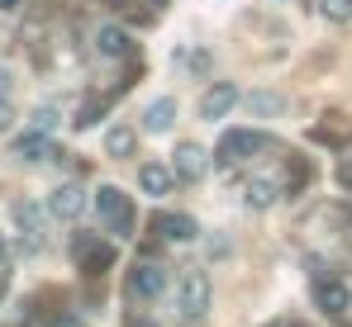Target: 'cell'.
I'll use <instances>...</instances> for the list:
<instances>
[{
    "label": "cell",
    "mask_w": 352,
    "mask_h": 327,
    "mask_svg": "<svg viewBox=\"0 0 352 327\" xmlns=\"http://www.w3.org/2000/svg\"><path fill=\"white\" fill-rule=\"evenodd\" d=\"M96 209H100V218L110 223V232H119V237H129V232H133V199H129L124 190L100 185V190H96Z\"/></svg>",
    "instance_id": "6da1fadb"
},
{
    "label": "cell",
    "mask_w": 352,
    "mask_h": 327,
    "mask_svg": "<svg viewBox=\"0 0 352 327\" xmlns=\"http://www.w3.org/2000/svg\"><path fill=\"white\" fill-rule=\"evenodd\" d=\"M257 152H267V133H257V128H234V133H224L219 138V166H234V162H248V157H257Z\"/></svg>",
    "instance_id": "7a4b0ae2"
},
{
    "label": "cell",
    "mask_w": 352,
    "mask_h": 327,
    "mask_svg": "<svg viewBox=\"0 0 352 327\" xmlns=\"http://www.w3.org/2000/svg\"><path fill=\"white\" fill-rule=\"evenodd\" d=\"M176 308L186 313V318H205L210 313V280L200 271H190L181 280V289H176Z\"/></svg>",
    "instance_id": "3957f363"
},
{
    "label": "cell",
    "mask_w": 352,
    "mask_h": 327,
    "mask_svg": "<svg viewBox=\"0 0 352 327\" xmlns=\"http://www.w3.org/2000/svg\"><path fill=\"white\" fill-rule=\"evenodd\" d=\"M72 256H76V266L86 275H105L115 266V247H105V242H96V237H76V242H72Z\"/></svg>",
    "instance_id": "277c9868"
},
{
    "label": "cell",
    "mask_w": 352,
    "mask_h": 327,
    "mask_svg": "<svg viewBox=\"0 0 352 327\" xmlns=\"http://www.w3.org/2000/svg\"><path fill=\"white\" fill-rule=\"evenodd\" d=\"M314 308H324L329 318H343L352 308V289L343 280H329V275H319L314 280Z\"/></svg>",
    "instance_id": "5b68a950"
},
{
    "label": "cell",
    "mask_w": 352,
    "mask_h": 327,
    "mask_svg": "<svg viewBox=\"0 0 352 327\" xmlns=\"http://www.w3.org/2000/svg\"><path fill=\"white\" fill-rule=\"evenodd\" d=\"M129 294L133 299H157L162 289H167V266H153V261H138L133 271H129Z\"/></svg>",
    "instance_id": "8992f818"
},
{
    "label": "cell",
    "mask_w": 352,
    "mask_h": 327,
    "mask_svg": "<svg viewBox=\"0 0 352 327\" xmlns=\"http://www.w3.org/2000/svg\"><path fill=\"white\" fill-rule=\"evenodd\" d=\"M234 105H238V86L234 81H214V86L205 90V100H200V119H205V123H219Z\"/></svg>",
    "instance_id": "52a82bcc"
},
{
    "label": "cell",
    "mask_w": 352,
    "mask_h": 327,
    "mask_svg": "<svg viewBox=\"0 0 352 327\" xmlns=\"http://www.w3.org/2000/svg\"><path fill=\"white\" fill-rule=\"evenodd\" d=\"M172 171H176V180H200V175L210 171V152L195 147V143H181V147H176Z\"/></svg>",
    "instance_id": "ba28073f"
},
{
    "label": "cell",
    "mask_w": 352,
    "mask_h": 327,
    "mask_svg": "<svg viewBox=\"0 0 352 327\" xmlns=\"http://www.w3.org/2000/svg\"><path fill=\"white\" fill-rule=\"evenodd\" d=\"M81 209H86V190L81 185H58L53 195H48V214L53 218H81Z\"/></svg>",
    "instance_id": "9c48e42d"
},
{
    "label": "cell",
    "mask_w": 352,
    "mask_h": 327,
    "mask_svg": "<svg viewBox=\"0 0 352 327\" xmlns=\"http://www.w3.org/2000/svg\"><path fill=\"white\" fill-rule=\"evenodd\" d=\"M153 232H162L167 242H190L200 228H195V218H186V214H153Z\"/></svg>",
    "instance_id": "30bf717a"
},
{
    "label": "cell",
    "mask_w": 352,
    "mask_h": 327,
    "mask_svg": "<svg viewBox=\"0 0 352 327\" xmlns=\"http://www.w3.org/2000/svg\"><path fill=\"white\" fill-rule=\"evenodd\" d=\"M172 180H176V171L172 166H157V162H148V166H138V185H143V195H167L172 190Z\"/></svg>",
    "instance_id": "8fae6325"
},
{
    "label": "cell",
    "mask_w": 352,
    "mask_h": 327,
    "mask_svg": "<svg viewBox=\"0 0 352 327\" xmlns=\"http://www.w3.org/2000/svg\"><path fill=\"white\" fill-rule=\"evenodd\" d=\"M14 157H19V162H43V157H53V143H48V133H43V128H34V133L14 138Z\"/></svg>",
    "instance_id": "7c38bea8"
},
{
    "label": "cell",
    "mask_w": 352,
    "mask_h": 327,
    "mask_svg": "<svg viewBox=\"0 0 352 327\" xmlns=\"http://www.w3.org/2000/svg\"><path fill=\"white\" fill-rule=\"evenodd\" d=\"M172 123H176V100H172V95L153 100V105H148V114H143V128H148V133H167Z\"/></svg>",
    "instance_id": "4fadbf2b"
},
{
    "label": "cell",
    "mask_w": 352,
    "mask_h": 327,
    "mask_svg": "<svg viewBox=\"0 0 352 327\" xmlns=\"http://www.w3.org/2000/svg\"><path fill=\"white\" fill-rule=\"evenodd\" d=\"M96 48H100V57H129V53H133L129 34H124V29H115V24H105V29L96 34Z\"/></svg>",
    "instance_id": "5bb4252c"
},
{
    "label": "cell",
    "mask_w": 352,
    "mask_h": 327,
    "mask_svg": "<svg viewBox=\"0 0 352 327\" xmlns=\"http://www.w3.org/2000/svg\"><path fill=\"white\" fill-rule=\"evenodd\" d=\"M276 195H281L276 180H248V204H252V209H272Z\"/></svg>",
    "instance_id": "9a60e30c"
},
{
    "label": "cell",
    "mask_w": 352,
    "mask_h": 327,
    "mask_svg": "<svg viewBox=\"0 0 352 327\" xmlns=\"http://www.w3.org/2000/svg\"><path fill=\"white\" fill-rule=\"evenodd\" d=\"M133 143H138L133 128H110V133H105V152H110V157H129Z\"/></svg>",
    "instance_id": "2e32d148"
},
{
    "label": "cell",
    "mask_w": 352,
    "mask_h": 327,
    "mask_svg": "<svg viewBox=\"0 0 352 327\" xmlns=\"http://www.w3.org/2000/svg\"><path fill=\"white\" fill-rule=\"evenodd\" d=\"M100 114H105V100H86V105L76 109V119H72V123H76V128H96V123H100Z\"/></svg>",
    "instance_id": "e0dca14e"
},
{
    "label": "cell",
    "mask_w": 352,
    "mask_h": 327,
    "mask_svg": "<svg viewBox=\"0 0 352 327\" xmlns=\"http://www.w3.org/2000/svg\"><path fill=\"white\" fill-rule=\"evenodd\" d=\"M319 10H324V19H333V24H348L352 19V0H319Z\"/></svg>",
    "instance_id": "ac0fdd59"
},
{
    "label": "cell",
    "mask_w": 352,
    "mask_h": 327,
    "mask_svg": "<svg viewBox=\"0 0 352 327\" xmlns=\"http://www.w3.org/2000/svg\"><path fill=\"white\" fill-rule=\"evenodd\" d=\"M281 105H286L281 95H267V90H262V95H252V109H262V114H267V109L276 114V109H281Z\"/></svg>",
    "instance_id": "d6986e66"
},
{
    "label": "cell",
    "mask_w": 352,
    "mask_h": 327,
    "mask_svg": "<svg viewBox=\"0 0 352 327\" xmlns=\"http://www.w3.org/2000/svg\"><path fill=\"white\" fill-rule=\"evenodd\" d=\"M10 90H14V76H10V66H0V100H10Z\"/></svg>",
    "instance_id": "ffe728a7"
},
{
    "label": "cell",
    "mask_w": 352,
    "mask_h": 327,
    "mask_svg": "<svg viewBox=\"0 0 352 327\" xmlns=\"http://www.w3.org/2000/svg\"><path fill=\"white\" fill-rule=\"evenodd\" d=\"M10 119H14L10 114V100H0V128H10Z\"/></svg>",
    "instance_id": "44dd1931"
},
{
    "label": "cell",
    "mask_w": 352,
    "mask_h": 327,
    "mask_svg": "<svg viewBox=\"0 0 352 327\" xmlns=\"http://www.w3.org/2000/svg\"><path fill=\"white\" fill-rule=\"evenodd\" d=\"M53 327H81V318H62V323H53Z\"/></svg>",
    "instance_id": "7402d4cb"
},
{
    "label": "cell",
    "mask_w": 352,
    "mask_h": 327,
    "mask_svg": "<svg viewBox=\"0 0 352 327\" xmlns=\"http://www.w3.org/2000/svg\"><path fill=\"white\" fill-rule=\"evenodd\" d=\"M14 5H19V0H0V10H14Z\"/></svg>",
    "instance_id": "603a6c76"
},
{
    "label": "cell",
    "mask_w": 352,
    "mask_h": 327,
    "mask_svg": "<svg viewBox=\"0 0 352 327\" xmlns=\"http://www.w3.org/2000/svg\"><path fill=\"white\" fill-rule=\"evenodd\" d=\"M0 256H5V252H0ZM0 275H5V261H0Z\"/></svg>",
    "instance_id": "cb8c5ba5"
},
{
    "label": "cell",
    "mask_w": 352,
    "mask_h": 327,
    "mask_svg": "<svg viewBox=\"0 0 352 327\" xmlns=\"http://www.w3.org/2000/svg\"><path fill=\"white\" fill-rule=\"evenodd\" d=\"M153 5H167V0H153Z\"/></svg>",
    "instance_id": "d4e9b609"
}]
</instances>
